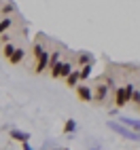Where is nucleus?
<instances>
[{"instance_id": "7", "label": "nucleus", "mask_w": 140, "mask_h": 150, "mask_svg": "<svg viewBox=\"0 0 140 150\" xmlns=\"http://www.w3.org/2000/svg\"><path fill=\"white\" fill-rule=\"evenodd\" d=\"M106 95H108V87L106 85H98L96 87V93H94V99H96L98 104H104Z\"/></svg>"}, {"instance_id": "4", "label": "nucleus", "mask_w": 140, "mask_h": 150, "mask_svg": "<svg viewBox=\"0 0 140 150\" xmlns=\"http://www.w3.org/2000/svg\"><path fill=\"white\" fill-rule=\"evenodd\" d=\"M49 59H51V53H49V51H43L41 55L36 57V66H34V72L36 74H41L43 70L49 66Z\"/></svg>"}, {"instance_id": "18", "label": "nucleus", "mask_w": 140, "mask_h": 150, "mask_svg": "<svg viewBox=\"0 0 140 150\" xmlns=\"http://www.w3.org/2000/svg\"><path fill=\"white\" fill-rule=\"evenodd\" d=\"M132 102L140 106V91H134V95H132Z\"/></svg>"}, {"instance_id": "14", "label": "nucleus", "mask_w": 140, "mask_h": 150, "mask_svg": "<svg viewBox=\"0 0 140 150\" xmlns=\"http://www.w3.org/2000/svg\"><path fill=\"white\" fill-rule=\"evenodd\" d=\"M89 74H91V64H85L81 66V81H87Z\"/></svg>"}, {"instance_id": "10", "label": "nucleus", "mask_w": 140, "mask_h": 150, "mask_svg": "<svg viewBox=\"0 0 140 150\" xmlns=\"http://www.w3.org/2000/svg\"><path fill=\"white\" fill-rule=\"evenodd\" d=\"M24 55H26V51H24L21 47H19V49H15V53H13L11 57H9V62H11L13 66H17V64H19V62L24 59Z\"/></svg>"}, {"instance_id": "17", "label": "nucleus", "mask_w": 140, "mask_h": 150, "mask_svg": "<svg viewBox=\"0 0 140 150\" xmlns=\"http://www.w3.org/2000/svg\"><path fill=\"white\" fill-rule=\"evenodd\" d=\"M11 11H15V4H13V2H6V4L2 6V13H11Z\"/></svg>"}, {"instance_id": "11", "label": "nucleus", "mask_w": 140, "mask_h": 150, "mask_svg": "<svg viewBox=\"0 0 140 150\" xmlns=\"http://www.w3.org/2000/svg\"><path fill=\"white\" fill-rule=\"evenodd\" d=\"M74 131H76V121L70 118V121L64 123V133H74Z\"/></svg>"}, {"instance_id": "9", "label": "nucleus", "mask_w": 140, "mask_h": 150, "mask_svg": "<svg viewBox=\"0 0 140 150\" xmlns=\"http://www.w3.org/2000/svg\"><path fill=\"white\" fill-rule=\"evenodd\" d=\"M123 125H127V127H132L134 131H140V121H136V118H129V116H121L119 118Z\"/></svg>"}, {"instance_id": "5", "label": "nucleus", "mask_w": 140, "mask_h": 150, "mask_svg": "<svg viewBox=\"0 0 140 150\" xmlns=\"http://www.w3.org/2000/svg\"><path fill=\"white\" fill-rule=\"evenodd\" d=\"M76 95H79L81 102H91V99H94L91 87H85V85H79V87H76Z\"/></svg>"}, {"instance_id": "8", "label": "nucleus", "mask_w": 140, "mask_h": 150, "mask_svg": "<svg viewBox=\"0 0 140 150\" xmlns=\"http://www.w3.org/2000/svg\"><path fill=\"white\" fill-rule=\"evenodd\" d=\"M11 139H15V142H21V144H26L28 139H30V133H26V131H19V129H11Z\"/></svg>"}, {"instance_id": "19", "label": "nucleus", "mask_w": 140, "mask_h": 150, "mask_svg": "<svg viewBox=\"0 0 140 150\" xmlns=\"http://www.w3.org/2000/svg\"><path fill=\"white\" fill-rule=\"evenodd\" d=\"M24 150H32V146H30V144L26 142V144H24Z\"/></svg>"}, {"instance_id": "3", "label": "nucleus", "mask_w": 140, "mask_h": 150, "mask_svg": "<svg viewBox=\"0 0 140 150\" xmlns=\"http://www.w3.org/2000/svg\"><path fill=\"white\" fill-rule=\"evenodd\" d=\"M70 72H72V66L66 62H57L55 66H51V76L53 78H66Z\"/></svg>"}, {"instance_id": "20", "label": "nucleus", "mask_w": 140, "mask_h": 150, "mask_svg": "<svg viewBox=\"0 0 140 150\" xmlns=\"http://www.w3.org/2000/svg\"><path fill=\"white\" fill-rule=\"evenodd\" d=\"M55 150H57V148H55Z\"/></svg>"}, {"instance_id": "1", "label": "nucleus", "mask_w": 140, "mask_h": 150, "mask_svg": "<svg viewBox=\"0 0 140 150\" xmlns=\"http://www.w3.org/2000/svg\"><path fill=\"white\" fill-rule=\"evenodd\" d=\"M106 125H108V129L115 131L117 135L127 137V139H132V142H140V131H134L132 127H127V125H123V123H117V121H108Z\"/></svg>"}, {"instance_id": "12", "label": "nucleus", "mask_w": 140, "mask_h": 150, "mask_svg": "<svg viewBox=\"0 0 140 150\" xmlns=\"http://www.w3.org/2000/svg\"><path fill=\"white\" fill-rule=\"evenodd\" d=\"M9 28H11V19H9V17H2V19H0V36H2Z\"/></svg>"}, {"instance_id": "15", "label": "nucleus", "mask_w": 140, "mask_h": 150, "mask_svg": "<svg viewBox=\"0 0 140 150\" xmlns=\"http://www.w3.org/2000/svg\"><path fill=\"white\" fill-rule=\"evenodd\" d=\"M91 62H94L91 53H81V55H79V64H81V66H85V64H91Z\"/></svg>"}, {"instance_id": "13", "label": "nucleus", "mask_w": 140, "mask_h": 150, "mask_svg": "<svg viewBox=\"0 0 140 150\" xmlns=\"http://www.w3.org/2000/svg\"><path fill=\"white\" fill-rule=\"evenodd\" d=\"M13 53H15V47H13L11 42H4V47H2V55L9 59V57H11Z\"/></svg>"}, {"instance_id": "2", "label": "nucleus", "mask_w": 140, "mask_h": 150, "mask_svg": "<svg viewBox=\"0 0 140 150\" xmlns=\"http://www.w3.org/2000/svg\"><path fill=\"white\" fill-rule=\"evenodd\" d=\"M134 85H125V87H117L115 91V106L117 108H123L127 102H132V95H134Z\"/></svg>"}, {"instance_id": "6", "label": "nucleus", "mask_w": 140, "mask_h": 150, "mask_svg": "<svg viewBox=\"0 0 140 150\" xmlns=\"http://www.w3.org/2000/svg\"><path fill=\"white\" fill-rule=\"evenodd\" d=\"M79 83H81V70H72L68 76H66V85L68 87H79Z\"/></svg>"}, {"instance_id": "16", "label": "nucleus", "mask_w": 140, "mask_h": 150, "mask_svg": "<svg viewBox=\"0 0 140 150\" xmlns=\"http://www.w3.org/2000/svg\"><path fill=\"white\" fill-rule=\"evenodd\" d=\"M59 55H62L59 51H53V53H51V59H49V68H51V66H55V64L59 62Z\"/></svg>"}]
</instances>
